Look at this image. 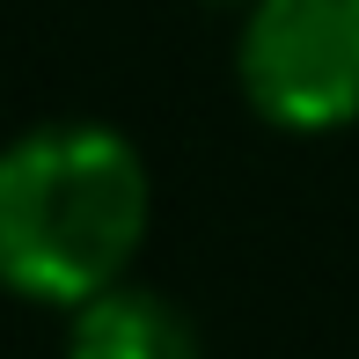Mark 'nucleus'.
Segmentation results:
<instances>
[{"instance_id":"f257e3e1","label":"nucleus","mask_w":359,"mask_h":359,"mask_svg":"<svg viewBox=\"0 0 359 359\" xmlns=\"http://www.w3.org/2000/svg\"><path fill=\"white\" fill-rule=\"evenodd\" d=\"M154 184L118 125L52 118L0 147V286L74 308L133 271Z\"/></svg>"},{"instance_id":"f03ea898","label":"nucleus","mask_w":359,"mask_h":359,"mask_svg":"<svg viewBox=\"0 0 359 359\" xmlns=\"http://www.w3.org/2000/svg\"><path fill=\"white\" fill-rule=\"evenodd\" d=\"M235 81L279 133L323 140L359 125V0H250Z\"/></svg>"},{"instance_id":"7ed1b4c3","label":"nucleus","mask_w":359,"mask_h":359,"mask_svg":"<svg viewBox=\"0 0 359 359\" xmlns=\"http://www.w3.org/2000/svg\"><path fill=\"white\" fill-rule=\"evenodd\" d=\"M67 359H205L198 323L154 286L118 279L67 316Z\"/></svg>"},{"instance_id":"20e7f679","label":"nucleus","mask_w":359,"mask_h":359,"mask_svg":"<svg viewBox=\"0 0 359 359\" xmlns=\"http://www.w3.org/2000/svg\"><path fill=\"white\" fill-rule=\"evenodd\" d=\"M213 8H250V0H213Z\"/></svg>"}]
</instances>
